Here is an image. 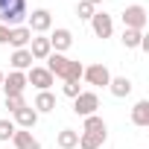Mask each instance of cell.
Masks as SVG:
<instances>
[{"label":"cell","mask_w":149,"mask_h":149,"mask_svg":"<svg viewBox=\"0 0 149 149\" xmlns=\"http://www.w3.org/2000/svg\"><path fill=\"white\" fill-rule=\"evenodd\" d=\"M44 61H47V70L53 73V76H58V79H64V82H79V79H82L85 64L76 61V58H67L64 53H50Z\"/></svg>","instance_id":"cell-1"},{"label":"cell","mask_w":149,"mask_h":149,"mask_svg":"<svg viewBox=\"0 0 149 149\" xmlns=\"http://www.w3.org/2000/svg\"><path fill=\"white\" fill-rule=\"evenodd\" d=\"M29 9L26 0H0V24L3 26H21V21H26Z\"/></svg>","instance_id":"cell-2"},{"label":"cell","mask_w":149,"mask_h":149,"mask_svg":"<svg viewBox=\"0 0 149 149\" xmlns=\"http://www.w3.org/2000/svg\"><path fill=\"white\" fill-rule=\"evenodd\" d=\"M120 18H123V29H137V32H143V29H146V21H149L146 6H140V3L126 6V9L120 12Z\"/></svg>","instance_id":"cell-3"},{"label":"cell","mask_w":149,"mask_h":149,"mask_svg":"<svg viewBox=\"0 0 149 149\" xmlns=\"http://www.w3.org/2000/svg\"><path fill=\"white\" fill-rule=\"evenodd\" d=\"M53 26V12L50 9H32V15H26V29L35 32V35H44L50 32Z\"/></svg>","instance_id":"cell-4"},{"label":"cell","mask_w":149,"mask_h":149,"mask_svg":"<svg viewBox=\"0 0 149 149\" xmlns=\"http://www.w3.org/2000/svg\"><path fill=\"white\" fill-rule=\"evenodd\" d=\"M97 108H100V97L94 91H82L73 100V114L76 117H91V114H97Z\"/></svg>","instance_id":"cell-5"},{"label":"cell","mask_w":149,"mask_h":149,"mask_svg":"<svg viewBox=\"0 0 149 149\" xmlns=\"http://www.w3.org/2000/svg\"><path fill=\"white\" fill-rule=\"evenodd\" d=\"M82 79H85L88 85L108 88V82H111V73H108V67H105V64H88V67L82 70Z\"/></svg>","instance_id":"cell-6"},{"label":"cell","mask_w":149,"mask_h":149,"mask_svg":"<svg viewBox=\"0 0 149 149\" xmlns=\"http://www.w3.org/2000/svg\"><path fill=\"white\" fill-rule=\"evenodd\" d=\"M53 82H56V76H53L47 67H35V64H32V67L26 70V85H35L38 91H50Z\"/></svg>","instance_id":"cell-7"},{"label":"cell","mask_w":149,"mask_h":149,"mask_svg":"<svg viewBox=\"0 0 149 149\" xmlns=\"http://www.w3.org/2000/svg\"><path fill=\"white\" fill-rule=\"evenodd\" d=\"M3 94L6 97H24V91H26V73H21V70H12L9 76H3Z\"/></svg>","instance_id":"cell-8"},{"label":"cell","mask_w":149,"mask_h":149,"mask_svg":"<svg viewBox=\"0 0 149 149\" xmlns=\"http://www.w3.org/2000/svg\"><path fill=\"white\" fill-rule=\"evenodd\" d=\"M91 29H94L97 38H111V35H114V18L100 9V12H94V18H91Z\"/></svg>","instance_id":"cell-9"},{"label":"cell","mask_w":149,"mask_h":149,"mask_svg":"<svg viewBox=\"0 0 149 149\" xmlns=\"http://www.w3.org/2000/svg\"><path fill=\"white\" fill-rule=\"evenodd\" d=\"M12 117H15L12 123H15L18 129H29V132H32V129H35V123H38V111H35L32 105H24V108H18Z\"/></svg>","instance_id":"cell-10"},{"label":"cell","mask_w":149,"mask_h":149,"mask_svg":"<svg viewBox=\"0 0 149 149\" xmlns=\"http://www.w3.org/2000/svg\"><path fill=\"white\" fill-rule=\"evenodd\" d=\"M50 47H53V53H64V50H70V47H73V32L64 29V26H58V29L50 35Z\"/></svg>","instance_id":"cell-11"},{"label":"cell","mask_w":149,"mask_h":149,"mask_svg":"<svg viewBox=\"0 0 149 149\" xmlns=\"http://www.w3.org/2000/svg\"><path fill=\"white\" fill-rule=\"evenodd\" d=\"M29 41H32V32H29L26 26H12V29H9L6 44H12L15 50H26V47H29Z\"/></svg>","instance_id":"cell-12"},{"label":"cell","mask_w":149,"mask_h":149,"mask_svg":"<svg viewBox=\"0 0 149 149\" xmlns=\"http://www.w3.org/2000/svg\"><path fill=\"white\" fill-rule=\"evenodd\" d=\"M29 56H32V61H44L50 53H53V47H50V38H44V35H38V38H32L29 41Z\"/></svg>","instance_id":"cell-13"},{"label":"cell","mask_w":149,"mask_h":149,"mask_svg":"<svg viewBox=\"0 0 149 149\" xmlns=\"http://www.w3.org/2000/svg\"><path fill=\"white\" fill-rule=\"evenodd\" d=\"M132 88H134V85H132L129 76H111V82H108V91H111L117 100H126V97L132 94Z\"/></svg>","instance_id":"cell-14"},{"label":"cell","mask_w":149,"mask_h":149,"mask_svg":"<svg viewBox=\"0 0 149 149\" xmlns=\"http://www.w3.org/2000/svg\"><path fill=\"white\" fill-rule=\"evenodd\" d=\"M12 143H15V149H41V143L32 137L29 129H18V132L12 134Z\"/></svg>","instance_id":"cell-15"},{"label":"cell","mask_w":149,"mask_h":149,"mask_svg":"<svg viewBox=\"0 0 149 149\" xmlns=\"http://www.w3.org/2000/svg\"><path fill=\"white\" fill-rule=\"evenodd\" d=\"M132 123L140 126V129L149 126V100H137V102H134V108H132Z\"/></svg>","instance_id":"cell-16"},{"label":"cell","mask_w":149,"mask_h":149,"mask_svg":"<svg viewBox=\"0 0 149 149\" xmlns=\"http://www.w3.org/2000/svg\"><path fill=\"white\" fill-rule=\"evenodd\" d=\"M32 108H35L38 114H50V111H56V97H53L50 91H38V97H35Z\"/></svg>","instance_id":"cell-17"},{"label":"cell","mask_w":149,"mask_h":149,"mask_svg":"<svg viewBox=\"0 0 149 149\" xmlns=\"http://www.w3.org/2000/svg\"><path fill=\"white\" fill-rule=\"evenodd\" d=\"M9 61H12V70H21V73H26V70L32 67V56H29V50H15Z\"/></svg>","instance_id":"cell-18"},{"label":"cell","mask_w":149,"mask_h":149,"mask_svg":"<svg viewBox=\"0 0 149 149\" xmlns=\"http://www.w3.org/2000/svg\"><path fill=\"white\" fill-rule=\"evenodd\" d=\"M105 137H108V134H91V132H82V134H79V146H82V149H102V146H105Z\"/></svg>","instance_id":"cell-19"},{"label":"cell","mask_w":149,"mask_h":149,"mask_svg":"<svg viewBox=\"0 0 149 149\" xmlns=\"http://www.w3.org/2000/svg\"><path fill=\"white\" fill-rule=\"evenodd\" d=\"M82 132H91V134H108V126H105V120L100 117V114H91V117H85V129Z\"/></svg>","instance_id":"cell-20"},{"label":"cell","mask_w":149,"mask_h":149,"mask_svg":"<svg viewBox=\"0 0 149 149\" xmlns=\"http://www.w3.org/2000/svg\"><path fill=\"white\" fill-rule=\"evenodd\" d=\"M56 143H58L61 149H73V146H79V132H73V129H61L58 137H56Z\"/></svg>","instance_id":"cell-21"},{"label":"cell","mask_w":149,"mask_h":149,"mask_svg":"<svg viewBox=\"0 0 149 149\" xmlns=\"http://www.w3.org/2000/svg\"><path fill=\"white\" fill-rule=\"evenodd\" d=\"M140 38H143V32H137V29H123V47L126 50H137L140 47Z\"/></svg>","instance_id":"cell-22"},{"label":"cell","mask_w":149,"mask_h":149,"mask_svg":"<svg viewBox=\"0 0 149 149\" xmlns=\"http://www.w3.org/2000/svg\"><path fill=\"white\" fill-rule=\"evenodd\" d=\"M94 12H97V9L88 3V0H79V3H76V18H82V21H91V18H94Z\"/></svg>","instance_id":"cell-23"},{"label":"cell","mask_w":149,"mask_h":149,"mask_svg":"<svg viewBox=\"0 0 149 149\" xmlns=\"http://www.w3.org/2000/svg\"><path fill=\"white\" fill-rule=\"evenodd\" d=\"M15 132H18V126L12 120H0V140H12Z\"/></svg>","instance_id":"cell-24"},{"label":"cell","mask_w":149,"mask_h":149,"mask_svg":"<svg viewBox=\"0 0 149 149\" xmlns=\"http://www.w3.org/2000/svg\"><path fill=\"white\" fill-rule=\"evenodd\" d=\"M61 91H64V97L76 100V97L82 94V85H79V82H64V85H61Z\"/></svg>","instance_id":"cell-25"},{"label":"cell","mask_w":149,"mask_h":149,"mask_svg":"<svg viewBox=\"0 0 149 149\" xmlns=\"http://www.w3.org/2000/svg\"><path fill=\"white\" fill-rule=\"evenodd\" d=\"M24 105H26V100H24V97H6V108H9L12 114H15L18 108H24Z\"/></svg>","instance_id":"cell-26"},{"label":"cell","mask_w":149,"mask_h":149,"mask_svg":"<svg viewBox=\"0 0 149 149\" xmlns=\"http://www.w3.org/2000/svg\"><path fill=\"white\" fill-rule=\"evenodd\" d=\"M6 38H9V26L0 24V44H6Z\"/></svg>","instance_id":"cell-27"},{"label":"cell","mask_w":149,"mask_h":149,"mask_svg":"<svg viewBox=\"0 0 149 149\" xmlns=\"http://www.w3.org/2000/svg\"><path fill=\"white\" fill-rule=\"evenodd\" d=\"M88 3H91V6L97 9V6H102V3H105V0H88Z\"/></svg>","instance_id":"cell-28"},{"label":"cell","mask_w":149,"mask_h":149,"mask_svg":"<svg viewBox=\"0 0 149 149\" xmlns=\"http://www.w3.org/2000/svg\"><path fill=\"white\" fill-rule=\"evenodd\" d=\"M3 76H6V73H3V70H0V85H3Z\"/></svg>","instance_id":"cell-29"}]
</instances>
